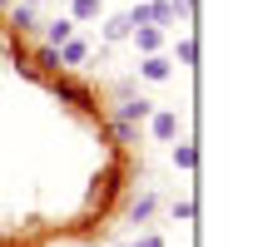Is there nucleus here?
Instances as JSON below:
<instances>
[{"mask_svg":"<svg viewBox=\"0 0 258 247\" xmlns=\"http://www.w3.org/2000/svg\"><path fill=\"white\" fill-rule=\"evenodd\" d=\"M169 5H174V20H189L194 15V0H169Z\"/></svg>","mask_w":258,"mask_h":247,"instance_id":"obj_19","label":"nucleus"},{"mask_svg":"<svg viewBox=\"0 0 258 247\" xmlns=\"http://www.w3.org/2000/svg\"><path fill=\"white\" fill-rule=\"evenodd\" d=\"M10 25H15L20 35H25V30H35V5H25V0H20V5L10 10Z\"/></svg>","mask_w":258,"mask_h":247,"instance_id":"obj_12","label":"nucleus"},{"mask_svg":"<svg viewBox=\"0 0 258 247\" xmlns=\"http://www.w3.org/2000/svg\"><path fill=\"white\" fill-rule=\"evenodd\" d=\"M129 20H134V25H154V20H149V0H144V5H134V10H129Z\"/></svg>","mask_w":258,"mask_h":247,"instance_id":"obj_18","label":"nucleus"},{"mask_svg":"<svg viewBox=\"0 0 258 247\" xmlns=\"http://www.w3.org/2000/svg\"><path fill=\"white\" fill-rule=\"evenodd\" d=\"M199 60V45L194 40H179V64H194Z\"/></svg>","mask_w":258,"mask_h":247,"instance_id":"obj_17","label":"nucleus"},{"mask_svg":"<svg viewBox=\"0 0 258 247\" xmlns=\"http://www.w3.org/2000/svg\"><path fill=\"white\" fill-rule=\"evenodd\" d=\"M5 5H10V0H0V10H5Z\"/></svg>","mask_w":258,"mask_h":247,"instance_id":"obj_22","label":"nucleus"},{"mask_svg":"<svg viewBox=\"0 0 258 247\" xmlns=\"http://www.w3.org/2000/svg\"><path fill=\"white\" fill-rule=\"evenodd\" d=\"M199 163V149L194 144H174V168H194Z\"/></svg>","mask_w":258,"mask_h":247,"instance_id":"obj_16","label":"nucleus"},{"mask_svg":"<svg viewBox=\"0 0 258 247\" xmlns=\"http://www.w3.org/2000/svg\"><path fill=\"white\" fill-rule=\"evenodd\" d=\"M154 208H159V198H154V193H139V198H134V208H129V217H134V222H149Z\"/></svg>","mask_w":258,"mask_h":247,"instance_id":"obj_11","label":"nucleus"},{"mask_svg":"<svg viewBox=\"0 0 258 247\" xmlns=\"http://www.w3.org/2000/svg\"><path fill=\"white\" fill-rule=\"evenodd\" d=\"M149 114H154V104L149 99H134V94H124V104L114 109V119H124V124H144Z\"/></svg>","mask_w":258,"mask_h":247,"instance_id":"obj_4","label":"nucleus"},{"mask_svg":"<svg viewBox=\"0 0 258 247\" xmlns=\"http://www.w3.org/2000/svg\"><path fill=\"white\" fill-rule=\"evenodd\" d=\"M134 45H139V55H159V45H164V30L159 25H134Z\"/></svg>","mask_w":258,"mask_h":247,"instance_id":"obj_5","label":"nucleus"},{"mask_svg":"<svg viewBox=\"0 0 258 247\" xmlns=\"http://www.w3.org/2000/svg\"><path fill=\"white\" fill-rule=\"evenodd\" d=\"M129 30H134V20H129V15H109V20H104V45L129 40Z\"/></svg>","mask_w":258,"mask_h":247,"instance_id":"obj_10","label":"nucleus"},{"mask_svg":"<svg viewBox=\"0 0 258 247\" xmlns=\"http://www.w3.org/2000/svg\"><path fill=\"white\" fill-rule=\"evenodd\" d=\"M85 60H90V45L70 35V40L60 45V64H64V69H75V64H85Z\"/></svg>","mask_w":258,"mask_h":247,"instance_id":"obj_7","label":"nucleus"},{"mask_svg":"<svg viewBox=\"0 0 258 247\" xmlns=\"http://www.w3.org/2000/svg\"><path fill=\"white\" fill-rule=\"evenodd\" d=\"M70 35H75V20H55V25L45 30V40H50V45L60 50V45H64V40H70Z\"/></svg>","mask_w":258,"mask_h":247,"instance_id":"obj_14","label":"nucleus"},{"mask_svg":"<svg viewBox=\"0 0 258 247\" xmlns=\"http://www.w3.org/2000/svg\"><path fill=\"white\" fill-rule=\"evenodd\" d=\"M134 247H164V237H159V232H149V237H139Z\"/></svg>","mask_w":258,"mask_h":247,"instance_id":"obj_21","label":"nucleus"},{"mask_svg":"<svg viewBox=\"0 0 258 247\" xmlns=\"http://www.w3.org/2000/svg\"><path fill=\"white\" fill-rule=\"evenodd\" d=\"M139 74H144V79H154V84H164V79L174 74V64L164 60V55H144V64H139Z\"/></svg>","mask_w":258,"mask_h":247,"instance_id":"obj_8","label":"nucleus"},{"mask_svg":"<svg viewBox=\"0 0 258 247\" xmlns=\"http://www.w3.org/2000/svg\"><path fill=\"white\" fill-rule=\"evenodd\" d=\"M174 217H179V222H189V217H194V203H189V198H179V203H174Z\"/></svg>","mask_w":258,"mask_h":247,"instance_id":"obj_20","label":"nucleus"},{"mask_svg":"<svg viewBox=\"0 0 258 247\" xmlns=\"http://www.w3.org/2000/svg\"><path fill=\"white\" fill-rule=\"evenodd\" d=\"M70 20H99V0H75L70 5Z\"/></svg>","mask_w":258,"mask_h":247,"instance_id":"obj_15","label":"nucleus"},{"mask_svg":"<svg viewBox=\"0 0 258 247\" xmlns=\"http://www.w3.org/2000/svg\"><path fill=\"white\" fill-rule=\"evenodd\" d=\"M30 64H35V74H64L60 50H55V45H40V50L30 55Z\"/></svg>","mask_w":258,"mask_h":247,"instance_id":"obj_6","label":"nucleus"},{"mask_svg":"<svg viewBox=\"0 0 258 247\" xmlns=\"http://www.w3.org/2000/svg\"><path fill=\"white\" fill-rule=\"evenodd\" d=\"M119 188H124V163H109V168H99V173H95V183H90V198H85V208L104 217Z\"/></svg>","mask_w":258,"mask_h":247,"instance_id":"obj_1","label":"nucleus"},{"mask_svg":"<svg viewBox=\"0 0 258 247\" xmlns=\"http://www.w3.org/2000/svg\"><path fill=\"white\" fill-rule=\"evenodd\" d=\"M50 94L70 104V109H80V114H99V99L90 84H80V79H64V74H50Z\"/></svg>","mask_w":258,"mask_h":247,"instance_id":"obj_2","label":"nucleus"},{"mask_svg":"<svg viewBox=\"0 0 258 247\" xmlns=\"http://www.w3.org/2000/svg\"><path fill=\"white\" fill-rule=\"evenodd\" d=\"M25 5H40V0H25Z\"/></svg>","mask_w":258,"mask_h":247,"instance_id":"obj_23","label":"nucleus"},{"mask_svg":"<svg viewBox=\"0 0 258 247\" xmlns=\"http://www.w3.org/2000/svg\"><path fill=\"white\" fill-rule=\"evenodd\" d=\"M149 20H154V25H174V5H169V0H149Z\"/></svg>","mask_w":258,"mask_h":247,"instance_id":"obj_13","label":"nucleus"},{"mask_svg":"<svg viewBox=\"0 0 258 247\" xmlns=\"http://www.w3.org/2000/svg\"><path fill=\"white\" fill-rule=\"evenodd\" d=\"M144 124H149V134H154L159 144H174V139H179V114H174V109H154Z\"/></svg>","mask_w":258,"mask_h":247,"instance_id":"obj_3","label":"nucleus"},{"mask_svg":"<svg viewBox=\"0 0 258 247\" xmlns=\"http://www.w3.org/2000/svg\"><path fill=\"white\" fill-rule=\"evenodd\" d=\"M109 139H114L119 149H129V144H139V124H124V119H114V114H109Z\"/></svg>","mask_w":258,"mask_h":247,"instance_id":"obj_9","label":"nucleus"}]
</instances>
